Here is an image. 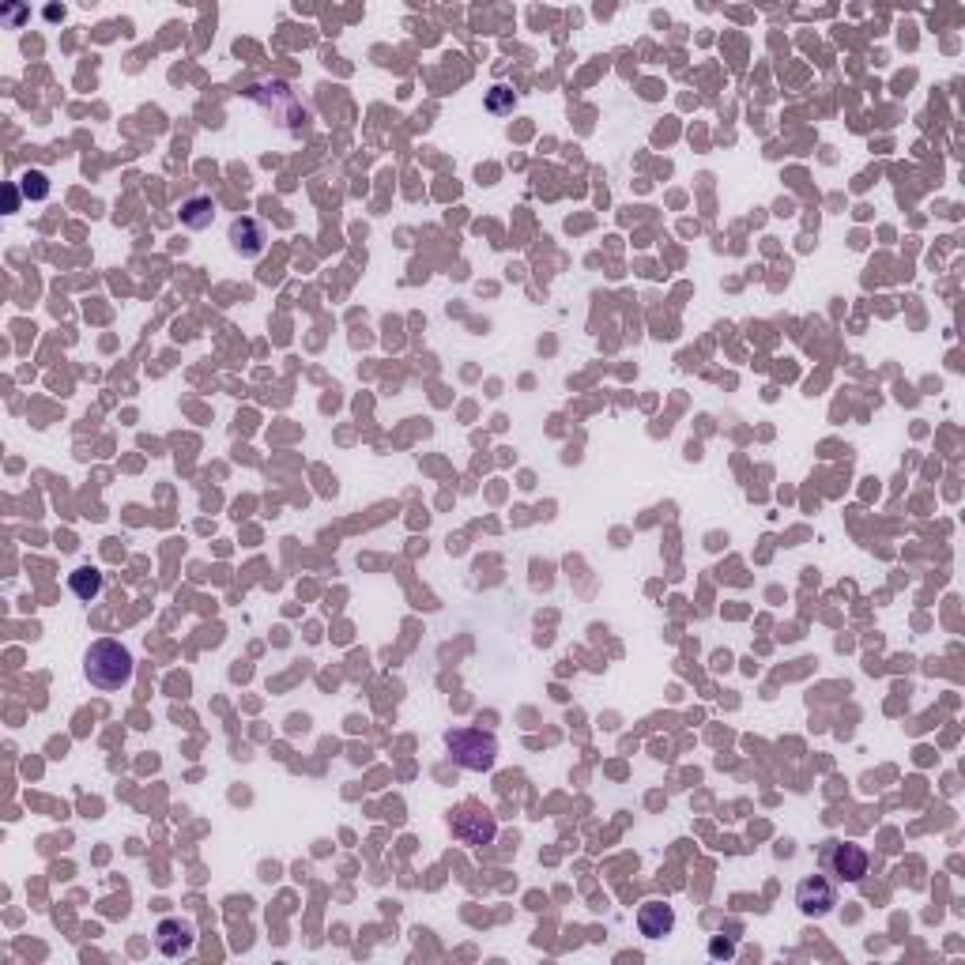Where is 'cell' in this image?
<instances>
[{
    "instance_id": "1",
    "label": "cell",
    "mask_w": 965,
    "mask_h": 965,
    "mask_svg": "<svg viewBox=\"0 0 965 965\" xmlns=\"http://www.w3.org/2000/svg\"><path fill=\"white\" fill-rule=\"evenodd\" d=\"M132 671H136L132 653L114 638H99L91 649H87V656H83V675H87L91 687H99V690L129 687Z\"/></svg>"
},
{
    "instance_id": "2",
    "label": "cell",
    "mask_w": 965,
    "mask_h": 965,
    "mask_svg": "<svg viewBox=\"0 0 965 965\" xmlns=\"http://www.w3.org/2000/svg\"><path fill=\"white\" fill-rule=\"evenodd\" d=\"M445 747L453 754V762L468 773H491L498 762V739L483 728H449Z\"/></svg>"
},
{
    "instance_id": "3",
    "label": "cell",
    "mask_w": 965,
    "mask_h": 965,
    "mask_svg": "<svg viewBox=\"0 0 965 965\" xmlns=\"http://www.w3.org/2000/svg\"><path fill=\"white\" fill-rule=\"evenodd\" d=\"M818 860L826 867V875H834L837 883H864L867 867H871L867 849L852 845V841H826Z\"/></svg>"
},
{
    "instance_id": "4",
    "label": "cell",
    "mask_w": 965,
    "mask_h": 965,
    "mask_svg": "<svg viewBox=\"0 0 965 965\" xmlns=\"http://www.w3.org/2000/svg\"><path fill=\"white\" fill-rule=\"evenodd\" d=\"M449 826H453V837L460 845H472V849H483V845H491L498 837V818L487 807H475V803L457 807L453 818H449Z\"/></svg>"
},
{
    "instance_id": "5",
    "label": "cell",
    "mask_w": 965,
    "mask_h": 965,
    "mask_svg": "<svg viewBox=\"0 0 965 965\" xmlns=\"http://www.w3.org/2000/svg\"><path fill=\"white\" fill-rule=\"evenodd\" d=\"M796 905H800V913L811 916V920L830 916L837 909V886L830 883L826 875H807V879H800V886H796Z\"/></svg>"
},
{
    "instance_id": "6",
    "label": "cell",
    "mask_w": 965,
    "mask_h": 965,
    "mask_svg": "<svg viewBox=\"0 0 965 965\" xmlns=\"http://www.w3.org/2000/svg\"><path fill=\"white\" fill-rule=\"evenodd\" d=\"M155 947L166 958H181V954H189L197 947V928L189 920H181V916H166L155 928Z\"/></svg>"
},
{
    "instance_id": "7",
    "label": "cell",
    "mask_w": 965,
    "mask_h": 965,
    "mask_svg": "<svg viewBox=\"0 0 965 965\" xmlns=\"http://www.w3.org/2000/svg\"><path fill=\"white\" fill-rule=\"evenodd\" d=\"M264 242H268V234H264V227L253 215H238V219L230 223V249H234L238 257H246V261L261 257Z\"/></svg>"
},
{
    "instance_id": "8",
    "label": "cell",
    "mask_w": 965,
    "mask_h": 965,
    "mask_svg": "<svg viewBox=\"0 0 965 965\" xmlns=\"http://www.w3.org/2000/svg\"><path fill=\"white\" fill-rule=\"evenodd\" d=\"M638 932L645 939H664L675 932V909L668 901H645L638 909Z\"/></svg>"
},
{
    "instance_id": "9",
    "label": "cell",
    "mask_w": 965,
    "mask_h": 965,
    "mask_svg": "<svg viewBox=\"0 0 965 965\" xmlns=\"http://www.w3.org/2000/svg\"><path fill=\"white\" fill-rule=\"evenodd\" d=\"M102 573L95 570V566H80V570L68 573V592L76 596V600H83V604H91V600H99L102 596Z\"/></svg>"
},
{
    "instance_id": "10",
    "label": "cell",
    "mask_w": 965,
    "mask_h": 965,
    "mask_svg": "<svg viewBox=\"0 0 965 965\" xmlns=\"http://www.w3.org/2000/svg\"><path fill=\"white\" fill-rule=\"evenodd\" d=\"M215 219V200L212 197H189L181 204V223L189 230H204L212 227Z\"/></svg>"
},
{
    "instance_id": "11",
    "label": "cell",
    "mask_w": 965,
    "mask_h": 965,
    "mask_svg": "<svg viewBox=\"0 0 965 965\" xmlns=\"http://www.w3.org/2000/svg\"><path fill=\"white\" fill-rule=\"evenodd\" d=\"M19 193L27 200H46L50 197V178H46L42 170H27V174L19 178Z\"/></svg>"
},
{
    "instance_id": "12",
    "label": "cell",
    "mask_w": 965,
    "mask_h": 965,
    "mask_svg": "<svg viewBox=\"0 0 965 965\" xmlns=\"http://www.w3.org/2000/svg\"><path fill=\"white\" fill-rule=\"evenodd\" d=\"M509 102H513V95H509L506 87H494V95H491V110H506Z\"/></svg>"
},
{
    "instance_id": "13",
    "label": "cell",
    "mask_w": 965,
    "mask_h": 965,
    "mask_svg": "<svg viewBox=\"0 0 965 965\" xmlns=\"http://www.w3.org/2000/svg\"><path fill=\"white\" fill-rule=\"evenodd\" d=\"M709 954H713V958H720V954H724V958H732V954H736V947H732V943H720V939H717V943L709 947Z\"/></svg>"
},
{
    "instance_id": "14",
    "label": "cell",
    "mask_w": 965,
    "mask_h": 965,
    "mask_svg": "<svg viewBox=\"0 0 965 965\" xmlns=\"http://www.w3.org/2000/svg\"><path fill=\"white\" fill-rule=\"evenodd\" d=\"M4 200H8V212H16V208H19V185H8V189H4Z\"/></svg>"
}]
</instances>
